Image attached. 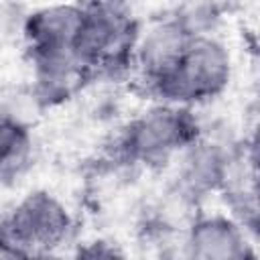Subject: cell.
Masks as SVG:
<instances>
[{"label": "cell", "mask_w": 260, "mask_h": 260, "mask_svg": "<svg viewBox=\"0 0 260 260\" xmlns=\"http://www.w3.org/2000/svg\"><path fill=\"white\" fill-rule=\"evenodd\" d=\"M201 136L193 108L156 104L132 118L116 136L112 156L130 167H165Z\"/></svg>", "instance_id": "obj_3"}, {"label": "cell", "mask_w": 260, "mask_h": 260, "mask_svg": "<svg viewBox=\"0 0 260 260\" xmlns=\"http://www.w3.org/2000/svg\"><path fill=\"white\" fill-rule=\"evenodd\" d=\"M230 77L232 57L225 45L209 32H195L144 93L158 104L193 108L217 98Z\"/></svg>", "instance_id": "obj_2"}, {"label": "cell", "mask_w": 260, "mask_h": 260, "mask_svg": "<svg viewBox=\"0 0 260 260\" xmlns=\"http://www.w3.org/2000/svg\"><path fill=\"white\" fill-rule=\"evenodd\" d=\"M75 51L89 79L130 73L140 26L128 0H77Z\"/></svg>", "instance_id": "obj_1"}, {"label": "cell", "mask_w": 260, "mask_h": 260, "mask_svg": "<svg viewBox=\"0 0 260 260\" xmlns=\"http://www.w3.org/2000/svg\"><path fill=\"white\" fill-rule=\"evenodd\" d=\"M73 232L67 207L47 191L28 193L0 217V256H45Z\"/></svg>", "instance_id": "obj_4"}, {"label": "cell", "mask_w": 260, "mask_h": 260, "mask_svg": "<svg viewBox=\"0 0 260 260\" xmlns=\"http://www.w3.org/2000/svg\"><path fill=\"white\" fill-rule=\"evenodd\" d=\"M187 254L207 260H236L250 256L244 228L232 217L213 213L199 215L185 238Z\"/></svg>", "instance_id": "obj_6"}, {"label": "cell", "mask_w": 260, "mask_h": 260, "mask_svg": "<svg viewBox=\"0 0 260 260\" xmlns=\"http://www.w3.org/2000/svg\"><path fill=\"white\" fill-rule=\"evenodd\" d=\"M183 152L185 156L179 169V191L183 197L195 201L211 191H221L234 154L201 136Z\"/></svg>", "instance_id": "obj_5"}, {"label": "cell", "mask_w": 260, "mask_h": 260, "mask_svg": "<svg viewBox=\"0 0 260 260\" xmlns=\"http://www.w3.org/2000/svg\"><path fill=\"white\" fill-rule=\"evenodd\" d=\"M32 158V134L24 120L0 112V181L20 177Z\"/></svg>", "instance_id": "obj_7"}]
</instances>
